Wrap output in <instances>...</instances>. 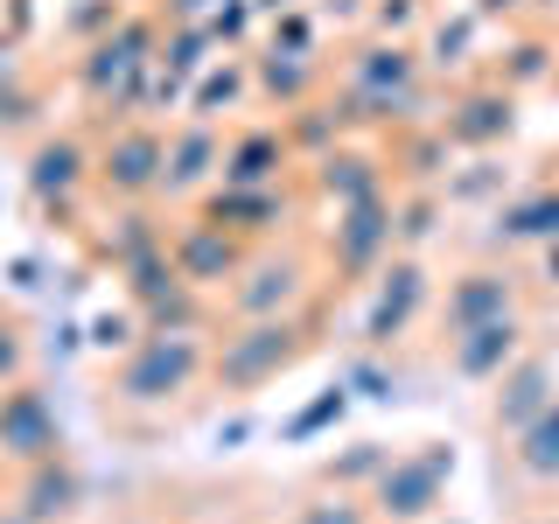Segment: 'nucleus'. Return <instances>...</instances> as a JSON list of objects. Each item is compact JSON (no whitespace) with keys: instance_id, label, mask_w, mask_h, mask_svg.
I'll return each instance as SVG.
<instances>
[{"instance_id":"473e14b6","label":"nucleus","mask_w":559,"mask_h":524,"mask_svg":"<svg viewBox=\"0 0 559 524\" xmlns=\"http://www.w3.org/2000/svg\"><path fill=\"white\" fill-rule=\"evenodd\" d=\"M140 336H147V322H140V308H133V301H127V308H119V314H112V308H105V314H98V322H92V343L105 349V357H127V349H133Z\"/></svg>"},{"instance_id":"e433bc0d","label":"nucleus","mask_w":559,"mask_h":524,"mask_svg":"<svg viewBox=\"0 0 559 524\" xmlns=\"http://www.w3.org/2000/svg\"><path fill=\"white\" fill-rule=\"evenodd\" d=\"M413 22H419V0H378V8H371V28L392 35V43H406Z\"/></svg>"},{"instance_id":"c85d7f7f","label":"nucleus","mask_w":559,"mask_h":524,"mask_svg":"<svg viewBox=\"0 0 559 524\" xmlns=\"http://www.w3.org/2000/svg\"><path fill=\"white\" fill-rule=\"evenodd\" d=\"M552 70H559V43H552V35H524V43L511 49V63L497 70V84H511V92H524V84L552 78Z\"/></svg>"},{"instance_id":"c756f323","label":"nucleus","mask_w":559,"mask_h":524,"mask_svg":"<svg viewBox=\"0 0 559 524\" xmlns=\"http://www.w3.org/2000/svg\"><path fill=\"white\" fill-rule=\"evenodd\" d=\"M252 92V70H238V63H210L203 70V84L189 92V112L197 119H217V105H231V98H245Z\"/></svg>"},{"instance_id":"f03ea898","label":"nucleus","mask_w":559,"mask_h":524,"mask_svg":"<svg viewBox=\"0 0 559 524\" xmlns=\"http://www.w3.org/2000/svg\"><path fill=\"white\" fill-rule=\"evenodd\" d=\"M314 349L308 336V314H266V322H231L217 343H210V392L224 398H245L259 384L287 378Z\"/></svg>"},{"instance_id":"2eb2a0df","label":"nucleus","mask_w":559,"mask_h":524,"mask_svg":"<svg viewBox=\"0 0 559 524\" xmlns=\"http://www.w3.org/2000/svg\"><path fill=\"white\" fill-rule=\"evenodd\" d=\"M8 503H14V511H28L35 524H70V517L84 511V476H78V462L57 448V454H43V462L14 468Z\"/></svg>"},{"instance_id":"6ab92c4d","label":"nucleus","mask_w":559,"mask_h":524,"mask_svg":"<svg viewBox=\"0 0 559 524\" xmlns=\"http://www.w3.org/2000/svg\"><path fill=\"white\" fill-rule=\"evenodd\" d=\"M294 162L287 127H245L224 140V189H280Z\"/></svg>"},{"instance_id":"37998d69","label":"nucleus","mask_w":559,"mask_h":524,"mask_svg":"<svg viewBox=\"0 0 559 524\" xmlns=\"http://www.w3.org/2000/svg\"><path fill=\"white\" fill-rule=\"evenodd\" d=\"M203 8H210V0H168V28H182V22H203Z\"/></svg>"},{"instance_id":"0eeeda50","label":"nucleus","mask_w":559,"mask_h":524,"mask_svg":"<svg viewBox=\"0 0 559 524\" xmlns=\"http://www.w3.org/2000/svg\"><path fill=\"white\" fill-rule=\"evenodd\" d=\"M448 468H454V454H441V448L392 454V462H384V476L364 489V497H371V511H378V524H427L433 511H441Z\"/></svg>"},{"instance_id":"bb28decb","label":"nucleus","mask_w":559,"mask_h":524,"mask_svg":"<svg viewBox=\"0 0 559 524\" xmlns=\"http://www.w3.org/2000/svg\"><path fill=\"white\" fill-rule=\"evenodd\" d=\"M287 140H294V154H314L322 162L329 147H343V119L329 112V105H294V119H287Z\"/></svg>"},{"instance_id":"09e8293b","label":"nucleus","mask_w":559,"mask_h":524,"mask_svg":"<svg viewBox=\"0 0 559 524\" xmlns=\"http://www.w3.org/2000/svg\"><path fill=\"white\" fill-rule=\"evenodd\" d=\"M252 8H273V14H287V8H294V0H252Z\"/></svg>"},{"instance_id":"7c9ffc66","label":"nucleus","mask_w":559,"mask_h":524,"mask_svg":"<svg viewBox=\"0 0 559 524\" xmlns=\"http://www.w3.org/2000/svg\"><path fill=\"white\" fill-rule=\"evenodd\" d=\"M476 28H483V14H476V8H462V14H448V22H433L427 63H433V70H448V63H468V43H476Z\"/></svg>"},{"instance_id":"1a4fd4ad","label":"nucleus","mask_w":559,"mask_h":524,"mask_svg":"<svg viewBox=\"0 0 559 524\" xmlns=\"http://www.w3.org/2000/svg\"><path fill=\"white\" fill-rule=\"evenodd\" d=\"M57 448H63L57 398H49L35 378L0 384V468H28V462H43V454H57Z\"/></svg>"},{"instance_id":"58836bf2","label":"nucleus","mask_w":559,"mask_h":524,"mask_svg":"<svg viewBox=\"0 0 559 524\" xmlns=\"http://www.w3.org/2000/svg\"><path fill=\"white\" fill-rule=\"evenodd\" d=\"M349 384H357V392H364V398H392V392H399V378H392V371H384V364H371V357H364V364H357V371H349Z\"/></svg>"},{"instance_id":"ddd939ff","label":"nucleus","mask_w":559,"mask_h":524,"mask_svg":"<svg viewBox=\"0 0 559 524\" xmlns=\"http://www.w3.org/2000/svg\"><path fill=\"white\" fill-rule=\"evenodd\" d=\"M552 398H559V357L552 349H524L511 371L489 384V433L511 441V433H524Z\"/></svg>"},{"instance_id":"c03bdc74","label":"nucleus","mask_w":559,"mask_h":524,"mask_svg":"<svg viewBox=\"0 0 559 524\" xmlns=\"http://www.w3.org/2000/svg\"><path fill=\"white\" fill-rule=\"evenodd\" d=\"M546 279H552V287H559V238L546 245Z\"/></svg>"},{"instance_id":"a18cd8bd","label":"nucleus","mask_w":559,"mask_h":524,"mask_svg":"<svg viewBox=\"0 0 559 524\" xmlns=\"http://www.w3.org/2000/svg\"><path fill=\"white\" fill-rule=\"evenodd\" d=\"M511 524H559V511H524V517H511Z\"/></svg>"},{"instance_id":"de8ad7c7","label":"nucleus","mask_w":559,"mask_h":524,"mask_svg":"<svg viewBox=\"0 0 559 524\" xmlns=\"http://www.w3.org/2000/svg\"><path fill=\"white\" fill-rule=\"evenodd\" d=\"M189 524H252L245 511H231V517H189Z\"/></svg>"},{"instance_id":"dca6fc26","label":"nucleus","mask_w":559,"mask_h":524,"mask_svg":"<svg viewBox=\"0 0 559 524\" xmlns=\"http://www.w3.org/2000/svg\"><path fill=\"white\" fill-rule=\"evenodd\" d=\"M524 349H532L524 314H503V322H483V329H468V336H448L441 357H448V371L462 378V384H497Z\"/></svg>"},{"instance_id":"2f4dec72","label":"nucleus","mask_w":559,"mask_h":524,"mask_svg":"<svg viewBox=\"0 0 559 524\" xmlns=\"http://www.w3.org/2000/svg\"><path fill=\"white\" fill-rule=\"evenodd\" d=\"M448 196H433V189H419V196H399V252H419L433 231V217H441Z\"/></svg>"},{"instance_id":"f3484780","label":"nucleus","mask_w":559,"mask_h":524,"mask_svg":"<svg viewBox=\"0 0 559 524\" xmlns=\"http://www.w3.org/2000/svg\"><path fill=\"white\" fill-rule=\"evenodd\" d=\"M497 483L524 489V497H552V489H559V398H552V406L538 413L524 433H511V441H503Z\"/></svg>"},{"instance_id":"393cba45","label":"nucleus","mask_w":559,"mask_h":524,"mask_svg":"<svg viewBox=\"0 0 559 524\" xmlns=\"http://www.w3.org/2000/svg\"><path fill=\"white\" fill-rule=\"evenodd\" d=\"M448 133H441V119H433V127H399V175H406V182H419V189H433V175L448 168Z\"/></svg>"},{"instance_id":"423d86ee","label":"nucleus","mask_w":559,"mask_h":524,"mask_svg":"<svg viewBox=\"0 0 559 524\" xmlns=\"http://www.w3.org/2000/svg\"><path fill=\"white\" fill-rule=\"evenodd\" d=\"M162 154H168V133L119 119L92 162V189L105 203H162Z\"/></svg>"},{"instance_id":"8fccbe9b","label":"nucleus","mask_w":559,"mask_h":524,"mask_svg":"<svg viewBox=\"0 0 559 524\" xmlns=\"http://www.w3.org/2000/svg\"><path fill=\"white\" fill-rule=\"evenodd\" d=\"M532 8H559V0H532Z\"/></svg>"},{"instance_id":"4c0bfd02","label":"nucleus","mask_w":559,"mask_h":524,"mask_svg":"<svg viewBox=\"0 0 559 524\" xmlns=\"http://www.w3.org/2000/svg\"><path fill=\"white\" fill-rule=\"evenodd\" d=\"M28 112H35V92H28V84H14V78H0V133L22 127Z\"/></svg>"},{"instance_id":"ea45409f","label":"nucleus","mask_w":559,"mask_h":524,"mask_svg":"<svg viewBox=\"0 0 559 524\" xmlns=\"http://www.w3.org/2000/svg\"><path fill=\"white\" fill-rule=\"evenodd\" d=\"M112 22H119V8H112V0H98V8L70 14V35H98V28H112Z\"/></svg>"},{"instance_id":"412c9836","label":"nucleus","mask_w":559,"mask_h":524,"mask_svg":"<svg viewBox=\"0 0 559 524\" xmlns=\"http://www.w3.org/2000/svg\"><path fill=\"white\" fill-rule=\"evenodd\" d=\"M559 238V182H538V189H518V196L497 203L489 217V245H552Z\"/></svg>"},{"instance_id":"b1692460","label":"nucleus","mask_w":559,"mask_h":524,"mask_svg":"<svg viewBox=\"0 0 559 524\" xmlns=\"http://www.w3.org/2000/svg\"><path fill=\"white\" fill-rule=\"evenodd\" d=\"M119 217H112V231L98 238V252L112 259V266H133L140 252H154V245H168V231L154 224V210L147 203H112Z\"/></svg>"},{"instance_id":"f8f14e48","label":"nucleus","mask_w":559,"mask_h":524,"mask_svg":"<svg viewBox=\"0 0 559 524\" xmlns=\"http://www.w3.org/2000/svg\"><path fill=\"white\" fill-rule=\"evenodd\" d=\"M217 182H224V133H217V119L189 112L168 133V154H162V203H197Z\"/></svg>"},{"instance_id":"cd10ccee","label":"nucleus","mask_w":559,"mask_h":524,"mask_svg":"<svg viewBox=\"0 0 559 524\" xmlns=\"http://www.w3.org/2000/svg\"><path fill=\"white\" fill-rule=\"evenodd\" d=\"M384 462H392V448H384V441H357L343 462H322V483L329 489H371L384 476Z\"/></svg>"},{"instance_id":"aec40b11","label":"nucleus","mask_w":559,"mask_h":524,"mask_svg":"<svg viewBox=\"0 0 559 524\" xmlns=\"http://www.w3.org/2000/svg\"><path fill=\"white\" fill-rule=\"evenodd\" d=\"M314 196H329L336 210H349V203H364V196H384L392 189V168H384V154H371V147H329L322 162H314Z\"/></svg>"},{"instance_id":"9d476101","label":"nucleus","mask_w":559,"mask_h":524,"mask_svg":"<svg viewBox=\"0 0 559 524\" xmlns=\"http://www.w3.org/2000/svg\"><path fill=\"white\" fill-rule=\"evenodd\" d=\"M427 301H433V279L419 266V252H392V266L378 273L371 308H364V329H357L364 349H392L419 314H427Z\"/></svg>"},{"instance_id":"f704fd0d","label":"nucleus","mask_w":559,"mask_h":524,"mask_svg":"<svg viewBox=\"0 0 559 524\" xmlns=\"http://www.w3.org/2000/svg\"><path fill=\"white\" fill-rule=\"evenodd\" d=\"M489 189H503V168L489 162V154H476V162H468V175H462V182H448L441 196H448V203H476V196H489Z\"/></svg>"},{"instance_id":"f257e3e1","label":"nucleus","mask_w":559,"mask_h":524,"mask_svg":"<svg viewBox=\"0 0 559 524\" xmlns=\"http://www.w3.org/2000/svg\"><path fill=\"white\" fill-rule=\"evenodd\" d=\"M203 378H210V329H147V336L105 371L98 406H105V419L133 427V419H154V413L182 406Z\"/></svg>"},{"instance_id":"49530a36","label":"nucleus","mask_w":559,"mask_h":524,"mask_svg":"<svg viewBox=\"0 0 559 524\" xmlns=\"http://www.w3.org/2000/svg\"><path fill=\"white\" fill-rule=\"evenodd\" d=\"M0 524H35L28 511H14V503H0Z\"/></svg>"},{"instance_id":"c9c22d12","label":"nucleus","mask_w":559,"mask_h":524,"mask_svg":"<svg viewBox=\"0 0 559 524\" xmlns=\"http://www.w3.org/2000/svg\"><path fill=\"white\" fill-rule=\"evenodd\" d=\"M28 378V336L14 329V314H0V384Z\"/></svg>"},{"instance_id":"5701e85b","label":"nucleus","mask_w":559,"mask_h":524,"mask_svg":"<svg viewBox=\"0 0 559 524\" xmlns=\"http://www.w3.org/2000/svg\"><path fill=\"white\" fill-rule=\"evenodd\" d=\"M252 84L266 98H280V112H294V105L314 98V84H322V63L308 57V49H266V57L252 63Z\"/></svg>"},{"instance_id":"a211bd4d","label":"nucleus","mask_w":559,"mask_h":524,"mask_svg":"<svg viewBox=\"0 0 559 524\" xmlns=\"http://www.w3.org/2000/svg\"><path fill=\"white\" fill-rule=\"evenodd\" d=\"M92 162H98V154L84 147L78 133H43L28 147V189H35V203L70 210L84 189H92Z\"/></svg>"},{"instance_id":"a878e982","label":"nucleus","mask_w":559,"mask_h":524,"mask_svg":"<svg viewBox=\"0 0 559 524\" xmlns=\"http://www.w3.org/2000/svg\"><path fill=\"white\" fill-rule=\"evenodd\" d=\"M287 524H378V511H371V497H357V489H314L308 503H294L287 511Z\"/></svg>"},{"instance_id":"4468645a","label":"nucleus","mask_w":559,"mask_h":524,"mask_svg":"<svg viewBox=\"0 0 559 524\" xmlns=\"http://www.w3.org/2000/svg\"><path fill=\"white\" fill-rule=\"evenodd\" d=\"M518 127V92L511 84H468V92H454L448 98V112H441V133H448V147H462V154H489V147H503Z\"/></svg>"},{"instance_id":"72a5a7b5","label":"nucleus","mask_w":559,"mask_h":524,"mask_svg":"<svg viewBox=\"0 0 559 524\" xmlns=\"http://www.w3.org/2000/svg\"><path fill=\"white\" fill-rule=\"evenodd\" d=\"M343 406H349V392H343V384H329V392L314 398L308 413H294V419H287V441H308V433H322L329 419H343Z\"/></svg>"},{"instance_id":"39448f33","label":"nucleus","mask_w":559,"mask_h":524,"mask_svg":"<svg viewBox=\"0 0 559 524\" xmlns=\"http://www.w3.org/2000/svg\"><path fill=\"white\" fill-rule=\"evenodd\" d=\"M392 252H399V189L336 210V224H329V266H336V287L343 279H378L384 266H392Z\"/></svg>"},{"instance_id":"20e7f679","label":"nucleus","mask_w":559,"mask_h":524,"mask_svg":"<svg viewBox=\"0 0 559 524\" xmlns=\"http://www.w3.org/2000/svg\"><path fill=\"white\" fill-rule=\"evenodd\" d=\"M154 43H162V28H154V14H119L112 28L98 35L92 49H84V63H78V84H84V98L92 105H133L140 98V84H147V70L162 63L154 57ZM127 119V112H119Z\"/></svg>"},{"instance_id":"6e6552de","label":"nucleus","mask_w":559,"mask_h":524,"mask_svg":"<svg viewBox=\"0 0 559 524\" xmlns=\"http://www.w3.org/2000/svg\"><path fill=\"white\" fill-rule=\"evenodd\" d=\"M503 314H524V287H518L511 266L483 259V266H462L448 279L433 329H441V343H448V336H468V329H483V322H503Z\"/></svg>"},{"instance_id":"7ed1b4c3","label":"nucleus","mask_w":559,"mask_h":524,"mask_svg":"<svg viewBox=\"0 0 559 524\" xmlns=\"http://www.w3.org/2000/svg\"><path fill=\"white\" fill-rule=\"evenodd\" d=\"M314 301V259L294 238H259L231 273V287L217 294V308L231 322H266V314H308Z\"/></svg>"},{"instance_id":"9b49d317","label":"nucleus","mask_w":559,"mask_h":524,"mask_svg":"<svg viewBox=\"0 0 559 524\" xmlns=\"http://www.w3.org/2000/svg\"><path fill=\"white\" fill-rule=\"evenodd\" d=\"M245 252H252V245H245L238 231H224L217 217H203V210H197V217H182V224L168 231V259H175V273H182L189 287H203L210 301L231 287V273L245 266Z\"/></svg>"},{"instance_id":"4be33fe9","label":"nucleus","mask_w":559,"mask_h":524,"mask_svg":"<svg viewBox=\"0 0 559 524\" xmlns=\"http://www.w3.org/2000/svg\"><path fill=\"white\" fill-rule=\"evenodd\" d=\"M287 189H210L203 196V217H217L224 231H238V238H273L280 224H287Z\"/></svg>"},{"instance_id":"3c124183","label":"nucleus","mask_w":559,"mask_h":524,"mask_svg":"<svg viewBox=\"0 0 559 524\" xmlns=\"http://www.w3.org/2000/svg\"><path fill=\"white\" fill-rule=\"evenodd\" d=\"M112 524H133V517H112Z\"/></svg>"},{"instance_id":"79ce46f5","label":"nucleus","mask_w":559,"mask_h":524,"mask_svg":"<svg viewBox=\"0 0 559 524\" xmlns=\"http://www.w3.org/2000/svg\"><path fill=\"white\" fill-rule=\"evenodd\" d=\"M524 8H532V0H476L483 22H511V14H524Z\"/></svg>"},{"instance_id":"603ef678","label":"nucleus","mask_w":559,"mask_h":524,"mask_svg":"<svg viewBox=\"0 0 559 524\" xmlns=\"http://www.w3.org/2000/svg\"><path fill=\"white\" fill-rule=\"evenodd\" d=\"M552 43H559V28H552Z\"/></svg>"},{"instance_id":"a19ab883","label":"nucleus","mask_w":559,"mask_h":524,"mask_svg":"<svg viewBox=\"0 0 559 524\" xmlns=\"http://www.w3.org/2000/svg\"><path fill=\"white\" fill-rule=\"evenodd\" d=\"M273 49H308V14H301V8H287V14H280Z\"/></svg>"}]
</instances>
